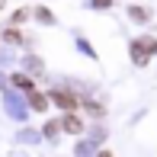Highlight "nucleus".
<instances>
[{"label": "nucleus", "mask_w": 157, "mask_h": 157, "mask_svg": "<svg viewBox=\"0 0 157 157\" xmlns=\"http://www.w3.org/2000/svg\"><path fill=\"white\" fill-rule=\"evenodd\" d=\"M0 6H3V0H0Z\"/></svg>", "instance_id": "6e6552de"}, {"label": "nucleus", "mask_w": 157, "mask_h": 157, "mask_svg": "<svg viewBox=\"0 0 157 157\" xmlns=\"http://www.w3.org/2000/svg\"><path fill=\"white\" fill-rule=\"evenodd\" d=\"M106 3H109V0H96V6H106Z\"/></svg>", "instance_id": "423d86ee"}, {"label": "nucleus", "mask_w": 157, "mask_h": 157, "mask_svg": "<svg viewBox=\"0 0 157 157\" xmlns=\"http://www.w3.org/2000/svg\"><path fill=\"white\" fill-rule=\"evenodd\" d=\"M32 109L35 112H45V96H42V93H32Z\"/></svg>", "instance_id": "39448f33"}, {"label": "nucleus", "mask_w": 157, "mask_h": 157, "mask_svg": "<svg viewBox=\"0 0 157 157\" xmlns=\"http://www.w3.org/2000/svg\"><path fill=\"white\" fill-rule=\"evenodd\" d=\"M144 52H157V42H154V39H141L138 45H132V55H135L138 61H144Z\"/></svg>", "instance_id": "f257e3e1"}, {"label": "nucleus", "mask_w": 157, "mask_h": 157, "mask_svg": "<svg viewBox=\"0 0 157 157\" xmlns=\"http://www.w3.org/2000/svg\"><path fill=\"white\" fill-rule=\"evenodd\" d=\"M61 128H64V132H71V135H77V132H83V122H80V119H74V116H67Z\"/></svg>", "instance_id": "f03ea898"}, {"label": "nucleus", "mask_w": 157, "mask_h": 157, "mask_svg": "<svg viewBox=\"0 0 157 157\" xmlns=\"http://www.w3.org/2000/svg\"><path fill=\"white\" fill-rule=\"evenodd\" d=\"M52 99H55V103H58V106H64V109H74V106H77V103H74V99H71L67 93H58V90H55V93H52Z\"/></svg>", "instance_id": "7ed1b4c3"}, {"label": "nucleus", "mask_w": 157, "mask_h": 157, "mask_svg": "<svg viewBox=\"0 0 157 157\" xmlns=\"http://www.w3.org/2000/svg\"><path fill=\"white\" fill-rule=\"evenodd\" d=\"M99 157H112V154H99Z\"/></svg>", "instance_id": "0eeeda50"}, {"label": "nucleus", "mask_w": 157, "mask_h": 157, "mask_svg": "<svg viewBox=\"0 0 157 157\" xmlns=\"http://www.w3.org/2000/svg\"><path fill=\"white\" fill-rule=\"evenodd\" d=\"M13 83H16L19 90H29V93H35V83L29 80V77H23V74H16V77H13Z\"/></svg>", "instance_id": "20e7f679"}]
</instances>
